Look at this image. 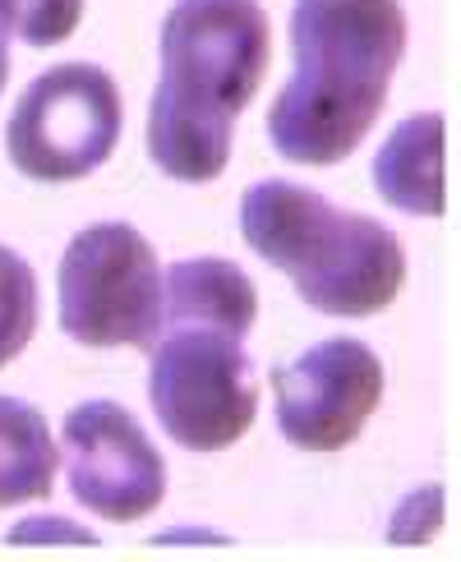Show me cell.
<instances>
[{
    "instance_id": "1",
    "label": "cell",
    "mask_w": 461,
    "mask_h": 562,
    "mask_svg": "<svg viewBox=\"0 0 461 562\" xmlns=\"http://www.w3.org/2000/svg\"><path fill=\"white\" fill-rule=\"evenodd\" d=\"M259 291L231 259H184L161 272V318L148 346V402L184 452H222L259 415L245 337Z\"/></svg>"
},
{
    "instance_id": "2",
    "label": "cell",
    "mask_w": 461,
    "mask_h": 562,
    "mask_svg": "<svg viewBox=\"0 0 461 562\" xmlns=\"http://www.w3.org/2000/svg\"><path fill=\"white\" fill-rule=\"evenodd\" d=\"M406 52L402 0H295L291 79L268 106V144L295 167H337L383 115Z\"/></svg>"
},
{
    "instance_id": "3",
    "label": "cell",
    "mask_w": 461,
    "mask_h": 562,
    "mask_svg": "<svg viewBox=\"0 0 461 562\" xmlns=\"http://www.w3.org/2000/svg\"><path fill=\"white\" fill-rule=\"evenodd\" d=\"M268 10L259 0H176L157 33V88L148 157L180 184H207L231 167L236 121L268 75Z\"/></svg>"
},
{
    "instance_id": "4",
    "label": "cell",
    "mask_w": 461,
    "mask_h": 562,
    "mask_svg": "<svg viewBox=\"0 0 461 562\" xmlns=\"http://www.w3.org/2000/svg\"><path fill=\"white\" fill-rule=\"evenodd\" d=\"M240 236L328 318H374L406 286V249L379 217L341 213L295 180L249 184L240 194Z\"/></svg>"
},
{
    "instance_id": "5",
    "label": "cell",
    "mask_w": 461,
    "mask_h": 562,
    "mask_svg": "<svg viewBox=\"0 0 461 562\" xmlns=\"http://www.w3.org/2000/svg\"><path fill=\"white\" fill-rule=\"evenodd\" d=\"M60 333L92 350H148L161 318L157 249L130 222H92L56 268Z\"/></svg>"
},
{
    "instance_id": "6",
    "label": "cell",
    "mask_w": 461,
    "mask_h": 562,
    "mask_svg": "<svg viewBox=\"0 0 461 562\" xmlns=\"http://www.w3.org/2000/svg\"><path fill=\"white\" fill-rule=\"evenodd\" d=\"M121 144V88L102 65L65 60L37 75L10 111L5 148L37 184L83 180Z\"/></svg>"
},
{
    "instance_id": "7",
    "label": "cell",
    "mask_w": 461,
    "mask_h": 562,
    "mask_svg": "<svg viewBox=\"0 0 461 562\" xmlns=\"http://www.w3.org/2000/svg\"><path fill=\"white\" fill-rule=\"evenodd\" d=\"M277 434L300 452H341L383 402V360L356 337H328L272 369Z\"/></svg>"
},
{
    "instance_id": "8",
    "label": "cell",
    "mask_w": 461,
    "mask_h": 562,
    "mask_svg": "<svg viewBox=\"0 0 461 562\" xmlns=\"http://www.w3.org/2000/svg\"><path fill=\"white\" fill-rule=\"evenodd\" d=\"M65 480L92 517L144 521L167 494V465L121 402H79L65 415Z\"/></svg>"
},
{
    "instance_id": "9",
    "label": "cell",
    "mask_w": 461,
    "mask_h": 562,
    "mask_svg": "<svg viewBox=\"0 0 461 562\" xmlns=\"http://www.w3.org/2000/svg\"><path fill=\"white\" fill-rule=\"evenodd\" d=\"M443 115L415 111L383 138L374 157V190L406 217H443L448 213V180H443Z\"/></svg>"
},
{
    "instance_id": "10",
    "label": "cell",
    "mask_w": 461,
    "mask_h": 562,
    "mask_svg": "<svg viewBox=\"0 0 461 562\" xmlns=\"http://www.w3.org/2000/svg\"><path fill=\"white\" fill-rule=\"evenodd\" d=\"M56 471L60 452L46 415L19 396H0V507L46 498Z\"/></svg>"
},
{
    "instance_id": "11",
    "label": "cell",
    "mask_w": 461,
    "mask_h": 562,
    "mask_svg": "<svg viewBox=\"0 0 461 562\" xmlns=\"http://www.w3.org/2000/svg\"><path fill=\"white\" fill-rule=\"evenodd\" d=\"M37 327V277L10 245H0V369L19 360Z\"/></svg>"
},
{
    "instance_id": "12",
    "label": "cell",
    "mask_w": 461,
    "mask_h": 562,
    "mask_svg": "<svg viewBox=\"0 0 461 562\" xmlns=\"http://www.w3.org/2000/svg\"><path fill=\"white\" fill-rule=\"evenodd\" d=\"M10 19V33L23 46H56L65 37H75L83 19V0H0Z\"/></svg>"
},
{
    "instance_id": "13",
    "label": "cell",
    "mask_w": 461,
    "mask_h": 562,
    "mask_svg": "<svg viewBox=\"0 0 461 562\" xmlns=\"http://www.w3.org/2000/svg\"><path fill=\"white\" fill-rule=\"evenodd\" d=\"M438 526H443V488L425 484V488H411V494L392 507L387 540L392 544H425Z\"/></svg>"
},
{
    "instance_id": "14",
    "label": "cell",
    "mask_w": 461,
    "mask_h": 562,
    "mask_svg": "<svg viewBox=\"0 0 461 562\" xmlns=\"http://www.w3.org/2000/svg\"><path fill=\"white\" fill-rule=\"evenodd\" d=\"M33 535H46V540H79V544H92L83 530H75V521H60V517H33V521H19V530H10V540L23 544Z\"/></svg>"
},
{
    "instance_id": "15",
    "label": "cell",
    "mask_w": 461,
    "mask_h": 562,
    "mask_svg": "<svg viewBox=\"0 0 461 562\" xmlns=\"http://www.w3.org/2000/svg\"><path fill=\"white\" fill-rule=\"evenodd\" d=\"M10 19H5V5H0V92L10 83Z\"/></svg>"
}]
</instances>
